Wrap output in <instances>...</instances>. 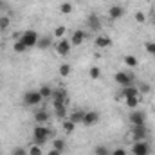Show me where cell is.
<instances>
[{
  "label": "cell",
  "instance_id": "obj_1",
  "mask_svg": "<svg viewBox=\"0 0 155 155\" xmlns=\"http://www.w3.org/2000/svg\"><path fill=\"white\" fill-rule=\"evenodd\" d=\"M51 135H52V132H51V128L47 124H35V128H33V143L35 144L43 146L49 141Z\"/></svg>",
  "mask_w": 155,
  "mask_h": 155
},
{
  "label": "cell",
  "instance_id": "obj_2",
  "mask_svg": "<svg viewBox=\"0 0 155 155\" xmlns=\"http://www.w3.org/2000/svg\"><path fill=\"white\" fill-rule=\"evenodd\" d=\"M52 105H54V108H61V107H67V101H69V97H67V90L65 88H56V90H52Z\"/></svg>",
  "mask_w": 155,
  "mask_h": 155
},
{
  "label": "cell",
  "instance_id": "obj_3",
  "mask_svg": "<svg viewBox=\"0 0 155 155\" xmlns=\"http://www.w3.org/2000/svg\"><path fill=\"white\" fill-rule=\"evenodd\" d=\"M41 101H43V97L38 90H27L24 94V105L25 107H38Z\"/></svg>",
  "mask_w": 155,
  "mask_h": 155
},
{
  "label": "cell",
  "instance_id": "obj_4",
  "mask_svg": "<svg viewBox=\"0 0 155 155\" xmlns=\"http://www.w3.org/2000/svg\"><path fill=\"white\" fill-rule=\"evenodd\" d=\"M20 40L27 45V49H31V47H36V43H38V40H40V35L36 31H33V29H27V31L22 33Z\"/></svg>",
  "mask_w": 155,
  "mask_h": 155
},
{
  "label": "cell",
  "instance_id": "obj_5",
  "mask_svg": "<svg viewBox=\"0 0 155 155\" xmlns=\"http://www.w3.org/2000/svg\"><path fill=\"white\" fill-rule=\"evenodd\" d=\"M152 148H150V143L144 139V141H134L132 144V153L134 155H150Z\"/></svg>",
  "mask_w": 155,
  "mask_h": 155
},
{
  "label": "cell",
  "instance_id": "obj_6",
  "mask_svg": "<svg viewBox=\"0 0 155 155\" xmlns=\"http://www.w3.org/2000/svg\"><path fill=\"white\" fill-rule=\"evenodd\" d=\"M71 49H72V43H71V40L67 38H61L58 40V43H56V54L58 56H69L71 54Z\"/></svg>",
  "mask_w": 155,
  "mask_h": 155
},
{
  "label": "cell",
  "instance_id": "obj_7",
  "mask_svg": "<svg viewBox=\"0 0 155 155\" xmlns=\"http://www.w3.org/2000/svg\"><path fill=\"white\" fill-rule=\"evenodd\" d=\"M114 79H116L117 85H121V87L134 85V74H130V72H123V71H119V72L114 74Z\"/></svg>",
  "mask_w": 155,
  "mask_h": 155
},
{
  "label": "cell",
  "instance_id": "obj_8",
  "mask_svg": "<svg viewBox=\"0 0 155 155\" xmlns=\"http://www.w3.org/2000/svg\"><path fill=\"white\" fill-rule=\"evenodd\" d=\"M132 137H134V141H144L148 137L146 124H134L132 126Z\"/></svg>",
  "mask_w": 155,
  "mask_h": 155
},
{
  "label": "cell",
  "instance_id": "obj_9",
  "mask_svg": "<svg viewBox=\"0 0 155 155\" xmlns=\"http://www.w3.org/2000/svg\"><path fill=\"white\" fill-rule=\"evenodd\" d=\"M128 121L132 123V126L134 124H146V114L143 110H139V108H134L130 112V116H128Z\"/></svg>",
  "mask_w": 155,
  "mask_h": 155
},
{
  "label": "cell",
  "instance_id": "obj_10",
  "mask_svg": "<svg viewBox=\"0 0 155 155\" xmlns=\"http://www.w3.org/2000/svg\"><path fill=\"white\" fill-rule=\"evenodd\" d=\"M99 123V112L97 110H85V117H83V123L85 126H94Z\"/></svg>",
  "mask_w": 155,
  "mask_h": 155
},
{
  "label": "cell",
  "instance_id": "obj_11",
  "mask_svg": "<svg viewBox=\"0 0 155 155\" xmlns=\"http://www.w3.org/2000/svg\"><path fill=\"white\" fill-rule=\"evenodd\" d=\"M132 96H141L137 85H128V87H121L119 90V97L121 99H126V97H132Z\"/></svg>",
  "mask_w": 155,
  "mask_h": 155
},
{
  "label": "cell",
  "instance_id": "obj_12",
  "mask_svg": "<svg viewBox=\"0 0 155 155\" xmlns=\"http://www.w3.org/2000/svg\"><path fill=\"white\" fill-rule=\"evenodd\" d=\"M112 38L108 36V35H97L96 38H94V45L97 47V49H108V47H112Z\"/></svg>",
  "mask_w": 155,
  "mask_h": 155
},
{
  "label": "cell",
  "instance_id": "obj_13",
  "mask_svg": "<svg viewBox=\"0 0 155 155\" xmlns=\"http://www.w3.org/2000/svg\"><path fill=\"white\" fill-rule=\"evenodd\" d=\"M87 25L92 33H99L101 31V20L97 18V15H88L87 18Z\"/></svg>",
  "mask_w": 155,
  "mask_h": 155
},
{
  "label": "cell",
  "instance_id": "obj_14",
  "mask_svg": "<svg viewBox=\"0 0 155 155\" xmlns=\"http://www.w3.org/2000/svg\"><path fill=\"white\" fill-rule=\"evenodd\" d=\"M124 16V7L123 5H110L108 7V18L110 20H119V18H123Z\"/></svg>",
  "mask_w": 155,
  "mask_h": 155
},
{
  "label": "cell",
  "instance_id": "obj_15",
  "mask_svg": "<svg viewBox=\"0 0 155 155\" xmlns=\"http://www.w3.org/2000/svg\"><path fill=\"white\" fill-rule=\"evenodd\" d=\"M87 38V33L85 31H81V29H76L74 33H72V36H71V43H72V47L74 45H81L83 41Z\"/></svg>",
  "mask_w": 155,
  "mask_h": 155
},
{
  "label": "cell",
  "instance_id": "obj_16",
  "mask_svg": "<svg viewBox=\"0 0 155 155\" xmlns=\"http://www.w3.org/2000/svg\"><path fill=\"white\" fill-rule=\"evenodd\" d=\"M49 112L47 110H43V108H40L35 112V121H36V124H47V121H49Z\"/></svg>",
  "mask_w": 155,
  "mask_h": 155
},
{
  "label": "cell",
  "instance_id": "obj_17",
  "mask_svg": "<svg viewBox=\"0 0 155 155\" xmlns=\"http://www.w3.org/2000/svg\"><path fill=\"white\" fill-rule=\"evenodd\" d=\"M123 63H124L126 67H130V69H137V67H139V60H137V56H134V54H126V56L123 58Z\"/></svg>",
  "mask_w": 155,
  "mask_h": 155
},
{
  "label": "cell",
  "instance_id": "obj_18",
  "mask_svg": "<svg viewBox=\"0 0 155 155\" xmlns=\"http://www.w3.org/2000/svg\"><path fill=\"white\" fill-rule=\"evenodd\" d=\"M61 128H63V134L71 135V134L74 132V128H76V123H72V121L67 117V119H63V121H61Z\"/></svg>",
  "mask_w": 155,
  "mask_h": 155
},
{
  "label": "cell",
  "instance_id": "obj_19",
  "mask_svg": "<svg viewBox=\"0 0 155 155\" xmlns=\"http://www.w3.org/2000/svg\"><path fill=\"white\" fill-rule=\"evenodd\" d=\"M52 148L63 153V152L67 150V143H65V139H61V137H58V139H52Z\"/></svg>",
  "mask_w": 155,
  "mask_h": 155
},
{
  "label": "cell",
  "instance_id": "obj_20",
  "mask_svg": "<svg viewBox=\"0 0 155 155\" xmlns=\"http://www.w3.org/2000/svg\"><path fill=\"white\" fill-rule=\"evenodd\" d=\"M83 117H85V110H81V108H78V110H74L71 116H69V119L72 121V123H83Z\"/></svg>",
  "mask_w": 155,
  "mask_h": 155
},
{
  "label": "cell",
  "instance_id": "obj_21",
  "mask_svg": "<svg viewBox=\"0 0 155 155\" xmlns=\"http://www.w3.org/2000/svg\"><path fill=\"white\" fill-rule=\"evenodd\" d=\"M124 103H126V107L128 108H137L139 107V103H141V96H132V97H126L124 99Z\"/></svg>",
  "mask_w": 155,
  "mask_h": 155
},
{
  "label": "cell",
  "instance_id": "obj_22",
  "mask_svg": "<svg viewBox=\"0 0 155 155\" xmlns=\"http://www.w3.org/2000/svg\"><path fill=\"white\" fill-rule=\"evenodd\" d=\"M71 72H72V67H71L69 63H61V65L58 67V74H60L61 78L71 76Z\"/></svg>",
  "mask_w": 155,
  "mask_h": 155
},
{
  "label": "cell",
  "instance_id": "obj_23",
  "mask_svg": "<svg viewBox=\"0 0 155 155\" xmlns=\"http://www.w3.org/2000/svg\"><path fill=\"white\" fill-rule=\"evenodd\" d=\"M38 92L41 94V97H43V99L52 97V87H49V85H41V87L38 88Z\"/></svg>",
  "mask_w": 155,
  "mask_h": 155
},
{
  "label": "cell",
  "instance_id": "obj_24",
  "mask_svg": "<svg viewBox=\"0 0 155 155\" xmlns=\"http://www.w3.org/2000/svg\"><path fill=\"white\" fill-rule=\"evenodd\" d=\"M13 51H15L16 54H20V52H25V51H27V45H25L22 40H16V41H15V45H13Z\"/></svg>",
  "mask_w": 155,
  "mask_h": 155
},
{
  "label": "cell",
  "instance_id": "obj_25",
  "mask_svg": "<svg viewBox=\"0 0 155 155\" xmlns=\"http://www.w3.org/2000/svg\"><path fill=\"white\" fill-rule=\"evenodd\" d=\"M52 35H54V36H56L58 40L65 38V35H67V27H65V25H58V27L52 31Z\"/></svg>",
  "mask_w": 155,
  "mask_h": 155
},
{
  "label": "cell",
  "instance_id": "obj_26",
  "mask_svg": "<svg viewBox=\"0 0 155 155\" xmlns=\"http://www.w3.org/2000/svg\"><path fill=\"white\" fill-rule=\"evenodd\" d=\"M49 45H51V36H40L38 43H36L38 49H47Z\"/></svg>",
  "mask_w": 155,
  "mask_h": 155
},
{
  "label": "cell",
  "instance_id": "obj_27",
  "mask_svg": "<svg viewBox=\"0 0 155 155\" xmlns=\"http://www.w3.org/2000/svg\"><path fill=\"white\" fill-rule=\"evenodd\" d=\"M60 13H61V15H71V13H72V4H71V2L60 4Z\"/></svg>",
  "mask_w": 155,
  "mask_h": 155
},
{
  "label": "cell",
  "instance_id": "obj_28",
  "mask_svg": "<svg viewBox=\"0 0 155 155\" xmlns=\"http://www.w3.org/2000/svg\"><path fill=\"white\" fill-rule=\"evenodd\" d=\"M27 153L29 155H43V150H41V146H38V144H31L29 148H27Z\"/></svg>",
  "mask_w": 155,
  "mask_h": 155
},
{
  "label": "cell",
  "instance_id": "obj_29",
  "mask_svg": "<svg viewBox=\"0 0 155 155\" xmlns=\"http://www.w3.org/2000/svg\"><path fill=\"white\" fill-rule=\"evenodd\" d=\"M11 25V18L9 16H0V31H7Z\"/></svg>",
  "mask_w": 155,
  "mask_h": 155
},
{
  "label": "cell",
  "instance_id": "obj_30",
  "mask_svg": "<svg viewBox=\"0 0 155 155\" xmlns=\"http://www.w3.org/2000/svg\"><path fill=\"white\" fill-rule=\"evenodd\" d=\"M94 155H110V150L107 146H103V144H97L94 148Z\"/></svg>",
  "mask_w": 155,
  "mask_h": 155
},
{
  "label": "cell",
  "instance_id": "obj_31",
  "mask_svg": "<svg viewBox=\"0 0 155 155\" xmlns=\"http://www.w3.org/2000/svg\"><path fill=\"white\" fill-rule=\"evenodd\" d=\"M88 76L92 78V79H99V78H101V69H99V67H96V65H94V67H90Z\"/></svg>",
  "mask_w": 155,
  "mask_h": 155
},
{
  "label": "cell",
  "instance_id": "obj_32",
  "mask_svg": "<svg viewBox=\"0 0 155 155\" xmlns=\"http://www.w3.org/2000/svg\"><path fill=\"white\" fill-rule=\"evenodd\" d=\"M54 110H56V117H58L60 121L67 119V108H65V107H61V108H54Z\"/></svg>",
  "mask_w": 155,
  "mask_h": 155
},
{
  "label": "cell",
  "instance_id": "obj_33",
  "mask_svg": "<svg viewBox=\"0 0 155 155\" xmlns=\"http://www.w3.org/2000/svg\"><path fill=\"white\" fill-rule=\"evenodd\" d=\"M144 49H146L148 54L155 56V41H146V43H144Z\"/></svg>",
  "mask_w": 155,
  "mask_h": 155
},
{
  "label": "cell",
  "instance_id": "obj_34",
  "mask_svg": "<svg viewBox=\"0 0 155 155\" xmlns=\"http://www.w3.org/2000/svg\"><path fill=\"white\" fill-rule=\"evenodd\" d=\"M135 22H137V24H141V25H143V24H144V22H146V15H144V13H143V11H137V13H135Z\"/></svg>",
  "mask_w": 155,
  "mask_h": 155
},
{
  "label": "cell",
  "instance_id": "obj_35",
  "mask_svg": "<svg viewBox=\"0 0 155 155\" xmlns=\"http://www.w3.org/2000/svg\"><path fill=\"white\" fill-rule=\"evenodd\" d=\"M11 155H29V153H27V148L16 146V148H13V152H11Z\"/></svg>",
  "mask_w": 155,
  "mask_h": 155
},
{
  "label": "cell",
  "instance_id": "obj_36",
  "mask_svg": "<svg viewBox=\"0 0 155 155\" xmlns=\"http://www.w3.org/2000/svg\"><path fill=\"white\" fill-rule=\"evenodd\" d=\"M110 155H126V150L124 148H116V150H112Z\"/></svg>",
  "mask_w": 155,
  "mask_h": 155
},
{
  "label": "cell",
  "instance_id": "obj_37",
  "mask_svg": "<svg viewBox=\"0 0 155 155\" xmlns=\"http://www.w3.org/2000/svg\"><path fill=\"white\" fill-rule=\"evenodd\" d=\"M47 155H61V152H58V150H54V148H51V150L47 152Z\"/></svg>",
  "mask_w": 155,
  "mask_h": 155
},
{
  "label": "cell",
  "instance_id": "obj_38",
  "mask_svg": "<svg viewBox=\"0 0 155 155\" xmlns=\"http://www.w3.org/2000/svg\"><path fill=\"white\" fill-rule=\"evenodd\" d=\"M152 22H153V24H155V9H153V11H152Z\"/></svg>",
  "mask_w": 155,
  "mask_h": 155
},
{
  "label": "cell",
  "instance_id": "obj_39",
  "mask_svg": "<svg viewBox=\"0 0 155 155\" xmlns=\"http://www.w3.org/2000/svg\"><path fill=\"white\" fill-rule=\"evenodd\" d=\"M0 7H2V0H0Z\"/></svg>",
  "mask_w": 155,
  "mask_h": 155
}]
</instances>
